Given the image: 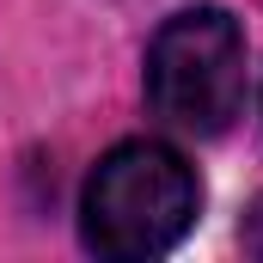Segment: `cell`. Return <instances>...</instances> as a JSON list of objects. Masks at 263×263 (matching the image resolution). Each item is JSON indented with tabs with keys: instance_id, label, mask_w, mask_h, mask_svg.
Masks as SVG:
<instances>
[{
	"instance_id": "obj_3",
	"label": "cell",
	"mask_w": 263,
	"mask_h": 263,
	"mask_svg": "<svg viewBox=\"0 0 263 263\" xmlns=\"http://www.w3.org/2000/svg\"><path fill=\"white\" fill-rule=\"evenodd\" d=\"M239 239H245V251L263 263V190L251 196V208H245V227H239Z\"/></svg>"
},
{
	"instance_id": "obj_2",
	"label": "cell",
	"mask_w": 263,
	"mask_h": 263,
	"mask_svg": "<svg viewBox=\"0 0 263 263\" xmlns=\"http://www.w3.org/2000/svg\"><path fill=\"white\" fill-rule=\"evenodd\" d=\"M147 104L159 123H172L178 135H227L245 110L251 73H245V31L233 12L220 6H190L172 12L153 43H147Z\"/></svg>"
},
{
	"instance_id": "obj_1",
	"label": "cell",
	"mask_w": 263,
	"mask_h": 263,
	"mask_svg": "<svg viewBox=\"0 0 263 263\" xmlns=\"http://www.w3.org/2000/svg\"><path fill=\"white\" fill-rule=\"evenodd\" d=\"M202 208L196 165L165 141H123L110 147L80 190V239L92 257L147 263L165 257Z\"/></svg>"
}]
</instances>
